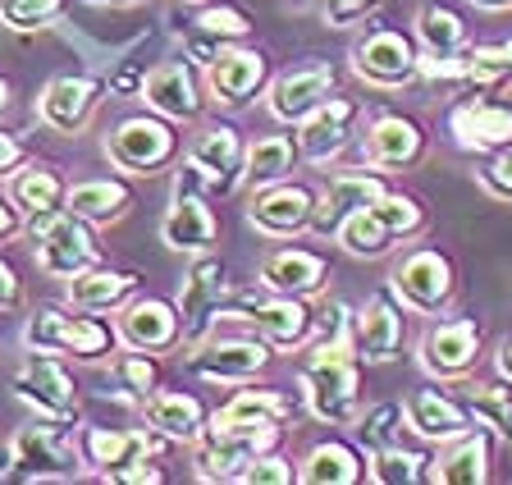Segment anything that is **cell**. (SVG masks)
<instances>
[{
  "instance_id": "1",
  "label": "cell",
  "mask_w": 512,
  "mask_h": 485,
  "mask_svg": "<svg viewBox=\"0 0 512 485\" xmlns=\"http://www.w3.org/2000/svg\"><path fill=\"white\" fill-rule=\"evenodd\" d=\"M302 412L325 426H352L362 417V357L348 335H316L298 362Z\"/></svg>"
},
{
  "instance_id": "2",
  "label": "cell",
  "mask_w": 512,
  "mask_h": 485,
  "mask_svg": "<svg viewBox=\"0 0 512 485\" xmlns=\"http://www.w3.org/2000/svg\"><path fill=\"white\" fill-rule=\"evenodd\" d=\"M284 440V421H261V417H229V412L215 408L206 431L188 444L192 449V476L197 481H238L247 472L256 453L279 449Z\"/></svg>"
},
{
  "instance_id": "3",
  "label": "cell",
  "mask_w": 512,
  "mask_h": 485,
  "mask_svg": "<svg viewBox=\"0 0 512 485\" xmlns=\"http://www.w3.org/2000/svg\"><path fill=\"white\" fill-rule=\"evenodd\" d=\"M426 229H430L426 202L403 193V188H389V193H380L371 206H362L357 216L343 220L334 243L357 261H380V257H389V252H398L403 243H416Z\"/></svg>"
},
{
  "instance_id": "4",
  "label": "cell",
  "mask_w": 512,
  "mask_h": 485,
  "mask_svg": "<svg viewBox=\"0 0 512 485\" xmlns=\"http://www.w3.org/2000/svg\"><path fill=\"white\" fill-rule=\"evenodd\" d=\"M23 344L55 353L64 362H106L119 348L115 325H106L96 312H78V307H42L23 325Z\"/></svg>"
},
{
  "instance_id": "5",
  "label": "cell",
  "mask_w": 512,
  "mask_h": 485,
  "mask_svg": "<svg viewBox=\"0 0 512 485\" xmlns=\"http://www.w3.org/2000/svg\"><path fill=\"white\" fill-rule=\"evenodd\" d=\"M389 289L398 293L412 316H444L458 298V266L444 248H430V243H416L389 270Z\"/></svg>"
},
{
  "instance_id": "6",
  "label": "cell",
  "mask_w": 512,
  "mask_h": 485,
  "mask_svg": "<svg viewBox=\"0 0 512 485\" xmlns=\"http://www.w3.org/2000/svg\"><path fill=\"white\" fill-rule=\"evenodd\" d=\"M101 151H106V161L115 165L119 174H138V179H151V174H160L165 165L179 161V133H174V124L165 115H128L119 119L115 129L106 133V142H101Z\"/></svg>"
},
{
  "instance_id": "7",
  "label": "cell",
  "mask_w": 512,
  "mask_h": 485,
  "mask_svg": "<svg viewBox=\"0 0 512 485\" xmlns=\"http://www.w3.org/2000/svg\"><path fill=\"white\" fill-rule=\"evenodd\" d=\"M23 234L32 238V252H37V270L51 275V280H74L87 266L101 261V243H96V225H87L74 211H55V216L28 220Z\"/></svg>"
},
{
  "instance_id": "8",
  "label": "cell",
  "mask_w": 512,
  "mask_h": 485,
  "mask_svg": "<svg viewBox=\"0 0 512 485\" xmlns=\"http://www.w3.org/2000/svg\"><path fill=\"white\" fill-rule=\"evenodd\" d=\"M10 389L37 421L69 426L78 417V380H74V371L64 367V357H55V353L32 348L19 362V371L10 376Z\"/></svg>"
},
{
  "instance_id": "9",
  "label": "cell",
  "mask_w": 512,
  "mask_h": 485,
  "mask_svg": "<svg viewBox=\"0 0 512 485\" xmlns=\"http://www.w3.org/2000/svg\"><path fill=\"white\" fill-rule=\"evenodd\" d=\"M10 458V476H19V481H74L87 472L69 426H51L37 417L10 435Z\"/></svg>"
},
{
  "instance_id": "10",
  "label": "cell",
  "mask_w": 512,
  "mask_h": 485,
  "mask_svg": "<svg viewBox=\"0 0 512 485\" xmlns=\"http://www.w3.org/2000/svg\"><path fill=\"white\" fill-rule=\"evenodd\" d=\"M480 348H485L480 321H471V316H435L426 325V335L416 339V362L439 385H462L467 376H476Z\"/></svg>"
},
{
  "instance_id": "11",
  "label": "cell",
  "mask_w": 512,
  "mask_h": 485,
  "mask_svg": "<svg viewBox=\"0 0 512 485\" xmlns=\"http://www.w3.org/2000/svg\"><path fill=\"white\" fill-rule=\"evenodd\" d=\"M220 321L252 325L270 348H307L311 339H316V312H311V298L270 293L266 284H261L256 293H243V298L234 302V312L220 316Z\"/></svg>"
},
{
  "instance_id": "12",
  "label": "cell",
  "mask_w": 512,
  "mask_h": 485,
  "mask_svg": "<svg viewBox=\"0 0 512 485\" xmlns=\"http://www.w3.org/2000/svg\"><path fill=\"white\" fill-rule=\"evenodd\" d=\"M270 357H275V348L261 335H215L211 330L202 344L188 348L183 367L206 385H252L270 367Z\"/></svg>"
},
{
  "instance_id": "13",
  "label": "cell",
  "mask_w": 512,
  "mask_h": 485,
  "mask_svg": "<svg viewBox=\"0 0 512 485\" xmlns=\"http://www.w3.org/2000/svg\"><path fill=\"white\" fill-rule=\"evenodd\" d=\"M352 74L375 92H403L421 78V46L398 28H371L352 42Z\"/></svg>"
},
{
  "instance_id": "14",
  "label": "cell",
  "mask_w": 512,
  "mask_h": 485,
  "mask_svg": "<svg viewBox=\"0 0 512 485\" xmlns=\"http://www.w3.org/2000/svg\"><path fill=\"white\" fill-rule=\"evenodd\" d=\"M160 243L170 252H188V257H202V252H215L220 243V216L206 202V184L183 165L179 184H174V197L160 216Z\"/></svg>"
},
{
  "instance_id": "15",
  "label": "cell",
  "mask_w": 512,
  "mask_h": 485,
  "mask_svg": "<svg viewBox=\"0 0 512 485\" xmlns=\"http://www.w3.org/2000/svg\"><path fill=\"white\" fill-rule=\"evenodd\" d=\"M183 165L206 184V193H238L247 170V142L234 124H202L197 138L183 147Z\"/></svg>"
},
{
  "instance_id": "16",
  "label": "cell",
  "mask_w": 512,
  "mask_h": 485,
  "mask_svg": "<svg viewBox=\"0 0 512 485\" xmlns=\"http://www.w3.org/2000/svg\"><path fill=\"white\" fill-rule=\"evenodd\" d=\"M448 138L467 156H494L512 147V101H499L490 92H467L448 110Z\"/></svg>"
},
{
  "instance_id": "17",
  "label": "cell",
  "mask_w": 512,
  "mask_h": 485,
  "mask_svg": "<svg viewBox=\"0 0 512 485\" xmlns=\"http://www.w3.org/2000/svg\"><path fill=\"white\" fill-rule=\"evenodd\" d=\"M202 78H206V97H211V106L243 110V106H252V97L266 92L270 60H266V51H256V46L229 42V46L215 51V60L202 69Z\"/></svg>"
},
{
  "instance_id": "18",
  "label": "cell",
  "mask_w": 512,
  "mask_h": 485,
  "mask_svg": "<svg viewBox=\"0 0 512 485\" xmlns=\"http://www.w3.org/2000/svg\"><path fill=\"white\" fill-rule=\"evenodd\" d=\"M311 216H316V193L298 184L293 174L279 184L252 188V202H247V225L261 238H275V243L311 234Z\"/></svg>"
},
{
  "instance_id": "19",
  "label": "cell",
  "mask_w": 512,
  "mask_h": 485,
  "mask_svg": "<svg viewBox=\"0 0 512 485\" xmlns=\"http://www.w3.org/2000/svg\"><path fill=\"white\" fill-rule=\"evenodd\" d=\"M339 92V69L330 60H307L298 69H284L279 78L266 83V110L275 124H288V129H298L302 119L320 106V101H330Z\"/></svg>"
},
{
  "instance_id": "20",
  "label": "cell",
  "mask_w": 512,
  "mask_h": 485,
  "mask_svg": "<svg viewBox=\"0 0 512 485\" xmlns=\"http://www.w3.org/2000/svg\"><path fill=\"white\" fill-rule=\"evenodd\" d=\"M403 325H407V307L398 302V293L375 289L352 312V348L362 357V367H389L403 353Z\"/></svg>"
},
{
  "instance_id": "21",
  "label": "cell",
  "mask_w": 512,
  "mask_h": 485,
  "mask_svg": "<svg viewBox=\"0 0 512 485\" xmlns=\"http://www.w3.org/2000/svg\"><path fill=\"white\" fill-rule=\"evenodd\" d=\"M138 97L147 101V110L165 115L170 124H202L206 106H211L206 78L197 74V65H188V60H165V65H156L142 78Z\"/></svg>"
},
{
  "instance_id": "22",
  "label": "cell",
  "mask_w": 512,
  "mask_h": 485,
  "mask_svg": "<svg viewBox=\"0 0 512 485\" xmlns=\"http://www.w3.org/2000/svg\"><path fill=\"white\" fill-rule=\"evenodd\" d=\"M115 339L119 348H133V353H174L183 348V316L174 302L165 298H128L115 312Z\"/></svg>"
},
{
  "instance_id": "23",
  "label": "cell",
  "mask_w": 512,
  "mask_h": 485,
  "mask_svg": "<svg viewBox=\"0 0 512 485\" xmlns=\"http://www.w3.org/2000/svg\"><path fill=\"white\" fill-rule=\"evenodd\" d=\"M362 101L357 97H343V92H334L330 101H320L316 110H311L307 119L298 124V151L307 165H330L339 161L343 151H348L352 133H357V119H362Z\"/></svg>"
},
{
  "instance_id": "24",
  "label": "cell",
  "mask_w": 512,
  "mask_h": 485,
  "mask_svg": "<svg viewBox=\"0 0 512 485\" xmlns=\"http://www.w3.org/2000/svg\"><path fill=\"white\" fill-rule=\"evenodd\" d=\"M78 453H83L87 476L106 481L119 467H133L142 458H156L160 453V435L151 426H133V431H115V426H78L74 431Z\"/></svg>"
},
{
  "instance_id": "25",
  "label": "cell",
  "mask_w": 512,
  "mask_h": 485,
  "mask_svg": "<svg viewBox=\"0 0 512 485\" xmlns=\"http://www.w3.org/2000/svg\"><path fill=\"white\" fill-rule=\"evenodd\" d=\"M220 302H224V261L215 252H202V257L188 266L179 284V316H183V348L202 344L206 335L220 321Z\"/></svg>"
},
{
  "instance_id": "26",
  "label": "cell",
  "mask_w": 512,
  "mask_h": 485,
  "mask_svg": "<svg viewBox=\"0 0 512 485\" xmlns=\"http://www.w3.org/2000/svg\"><path fill=\"white\" fill-rule=\"evenodd\" d=\"M380 193H389V174L371 170V165H362V170H339V174H330V184L316 193V216H311V234H316V238H334L343 220L357 216L362 206H371Z\"/></svg>"
},
{
  "instance_id": "27",
  "label": "cell",
  "mask_w": 512,
  "mask_h": 485,
  "mask_svg": "<svg viewBox=\"0 0 512 485\" xmlns=\"http://www.w3.org/2000/svg\"><path fill=\"white\" fill-rule=\"evenodd\" d=\"M430 156V138L412 115H375L362 142V165L380 174H403Z\"/></svg>"
},
{
  "instance_id": "28",
  "label": "cell",
  "mask_w": 512,
  "mask_h": 485,
  "mask_svg": "<svg viewBox=\"0 0 512 485\" xmlns=\"http://www.w3.org/2000/svg\"><path fill=\"white\" fill-rule=\"evenodd\" d=\"M106 101V83L101 78H87V74H64V78H51L37 97V119H42L51 133H64L74 138L92 124V115L101 110Z\"/></svg>"
},
{
  "instance_id": "29",
  "label": "cell",
  "mask_w": 512,
  "mask_h": 485,
  "mask_svg": "<svg viewBox=\"0 0 512 485\" xmlns=\"http://www.w3.org/2000/svg\"><path fill=\"white\" fill-rule=\"evenodd\" d=\"M403 421L407 431L421 444H448L467 435L476 421H471L467 403L444 394V389H407L403 394Z\"/></svg>"
},
{
  "instance_id": "30",
  "label": "cell",
  "mask_w": 512,
  "mask_h": 485,
  "mask_svg": "<svg viewBox=\"0 0 512 485\" xmlns=\"http://www.w3.org/2000/svg\"><path fill=\"white\" fill-rule=\"evenodd\" d=\"M494 476V435L471 426L467 435L435 444L426 467V481L435 485H485Z\"/></svg>"
},
{
  "instance_id": "31",
  "label": "cell",
  "mask_w": 512,
  "mask_h": 485,
  "mask_svg": "<svg viewBox=\"0 0 512 485\" xmlns=\"http://www.w3.org/2000/svg\"><path fill=\"white\" fill-rule=\"evenodd\" d=\"M270 293H288V298H320L330 284V261L311 248H275L261 257V280Z\"/></svg>"
},
{
  "instance_id": "32",
  "label": "cell",
  "mask_w": 512,
  "mask_h": 485,
  "mask_svg": "<svg viewBox=\"0 0 512 485\" xmlns=\"http://www.w3.org/2000/svg\"><path fill=\"white\" fill-rule=\"evenodd\" d=\"M138 408H142V421L170 444H192L206 431V421H211L206 403L197 394H183V389H156Z\"/></svg>"
},
{
  "instance_id": "33",
  "label": "cell",
  "mask_w": 512,
  "mask_h": 485,
  "mask_svg": "<svg viewBox=\"0 0 512 485\" xmlns=\"http://www.w3.org/2000/svg\"><path fill=\"white\" fill-rule=\"evenodd\" d=\"M138 284H142L138 270H115V266H101V261H96V266H87L83 275H74V280H69L64 302H69V307H78V312L115 316L128 298H138Z\"/></svg>"
},
{
  "instance_id": "34",
  "label": "cell",
  "mask_w": 512,
  "mask_h": 485,
  "mask_svg": "<svg viewBox=\"0 0 512 485\" xmlns=\"http://www.w3.org/2000/svg\"><path fill=\"white\" fill-rule=\"evenodd\" d=\"M10 197L23 211V220H42V216L64 211V202H69V179H64L55 165L28 161L10 174Z\"/></svg>"
},
{
  "instance_id": "35",
  "label": "cell",
  "mask_w": 512,
  "mask_h": 485,
  "mask_svg": "<svg viewBox=\"0 0 512 485\" xmlns=\"http://www.w3.org/2000/svg\"><path fill=\"white\" fill-rule=\"evenodd\" d=\"M64 211L83 216L87 225H96V229L119 225V220L133 211V188H128L124 179H83V184H69Z\"/></svg>"
},
{
  "instance_id": "36",
  "label": "cell",
  "mask_w": 512,
  "mask_h": 485,
  "mask_svg": "<svg viewBox=\"0 0 512 485\" xmlns=\"http://www.w3.org/2000/svg\"><path fill=\"white\" fill-rule=\"evenodd\" d=\"M362 476H366L362 449H352L348 440H320L298 458L302 485H357Z\"/></svg>"
},
{
  "instance_id": "37",
  "label": "cell",
  "mask_w": 512,
  "mask_h": 485,
  "mask_svg": "<svg viewBox=\"0 0 512 485\" xmlns=\"http://www.w3.org/2000/svg\"><path fill=\"white\" fill-rule=\"evenodd\" d=\"M462 403H467L471 421L476 426H485V431L494 435V440L512 444V385L508 380H476L467 376L462 380Z\"/></svg>"
},
{
  "instance_id": "38",
  "label": "cell",
  "mask_w": 512,
  "mask_h": 485,
  "mask_svg": "<svg viewBox=\"0 0 512 485\" xmlns=\"http://www.w3.org/2000/svg\"><path fill=\"white\" fill-rule=\"evenodd\" d=\"M302 151H298V138L293 133H266V138L247 142V170H243V184L247 188H266V184H279L288 174L298 170Z\"/></svg>"
},
{
  "instance_id": "39",
  "label": "cell",
  "mask_w": 512,
  "mask_h": 485,
  "mask_svg": "<svg viewBox=\"0 0 512 485\" xmlns=\"http://www.w3.org/2000/svg\"><path fill=\"white\" fill-rule=\"evenodd\" d=\"M412 23H416L421 60H453V55L467 51V23L453 10H444V5H421Z\"/></svg>"
},
{
  "instance_id": "40",
  "label": "cell",
  "mask_w": 512,
  "mask_h": 485,
  "mask_svg": "<svg viewBox=\"0 0 512 485\" xmlns=\"http://www.w3.org/2000/svg\"><path fill=\"white\" fill-rule=\"evenodd\" d=\"M426 467H430V453L403 449V444L366 453V481H375V485H416V481H426Z\"/></svg>"
},
{
  "instance_id": "41",
  "label": "cell",
  "mask_w": 512,
  "mask_h": 485,
  "mask_svg": "<svg viewBox=\"0 0 512 485\" xmlns=\"http://www.w3.org/2000/svg\"><path fill=\"white\" fill-rule=\"evenodd\" d=\"M110 376H115V385H119V394H124V399L142 403L147 394H156V389H160V357L124 348V353L110 357Z\"/></svg>"
},
{
  "instance_id": "42",
  "label": "cell",
  "mask_w": 512,
  "mask_h": 485,
  "mask_svg": "<svg viewBox=\"0 0 512 485\" xmlns=\"http://www.w3.org/2000/svg\"><path fill=\"white\" fill-rule=\"evenodd\" d=\"M403 403H375L366 408L362 417L352 421V435L362 444V453H375V449H389V444H403Z\"/></svg>"
},
{
  "instance_id": "43",
  "label": "cell",
  "mask_w": 512,
  "mask_h": 485,
  "mask_svg": "<svg viewBox=\"0 0 512 485\" xmlns=\"http://www.w3.org/2000/svg\"><path fill=\"white\" fill-rule=\"evenodd\" d=\"M64 10L69 0H0V23L10 33H37V28H51Z\"/></svg>"
},
{
  "instance_id": "44",
  "label": "cell",
  "mask_w": 512,
  "mask_h": 485,
  "mask_svg": "<svg viewBox=\"0 0 512 485\" xmlns=\"http://www.w3.org/2000/svg\"><path fill=\"white\" fill-rule=\"evenodd\" d=\"M220 412H229V417H261V421H288L293 417V399L288 394H279V389H238L234 399L224 403Z\"/></svg>"
},
{
  "instance_id": "45",
  "label": "cell",
  "mask_w": 512,
  "mask_h": 485,
  "mask_svg": "<svg viewBox=\"0 0 512 485\" xmlns=\"http://www.w3.org/2000/svg\"><path fill=\"white\" fill-rule=\"evenodd\" d=\"M192 28H197L202 37H211V42H220V46L247 42V33H252L247 14L234 10V5H202V10H197V19H192Z\"/></svg>"
},
{
  "instance_id": "46",
  "label": "cell",
  "mask_w": 512,
  "mask_h": 485,
  "mask_svg": "<svg viewBox=\"0 0 512 485\" xmlns=\"http://www.w3.org/2000/svg\"><path fill=\"white\" fill-rule=\"evenodd\" d=\"M238 481L243 485H293L298 481V467H293V458H284L279 449H266L247 463V472L238 476Z\"/></svg>"
},
{
  "instance_id": "47",
  "label": "cell",
  "mask_w": 512,
  "mask_h": 485,
  "mask_svg": "<svg viewBox=\"0 0 512 485\" xmlns=\"http://www.w3.org/2000/svg\"><path fill=\"white\" fill-rule=\"evenodd\" d=\"M476 179H480V188H485L490 197H499V202H512V147L494 151V156H480Z\"/></svg>"
},
{
  "instance_id": "48",
  "label": "cell",
  "mask_w": 512,
  "mask_h": 485,
  "mask_svg": "<svg viewBox=\"0 0 512 485\" xmlns=\"http://www.w3.org/2000/svg\"><path fill=\"white\" fill-rule=\"evenodd\" d=\"M375 5H380V0H320V14H325L330 28H352V23H362Z\"/></svg>"
},
{
  "instance_id": "49",
  "label": "cell",
  "mask_w": 512,
  "mask_h": 485,
  "mask_svg": "<svg viewBox=\"0 0 512 485\" xmlns=\"http://www.w3.org/2000/svg\"><path fill=\"white\" fill-rule=\"evenodd\" d=\"M23 302H28V284L19 280V270L10 261L0 257V312H23Z\"/></svg>"
},
{
  "instance_id": "50",
  "label": "cell",
  "mask_w": 512,
  "mask_h": 485,
  "mask_svg": "<svg viewBox=\"0 0 512 485\" xmlns=\"http://www.w3.org/2000/svg\"><path fill=\"white\" fill-rule=\"evenodd\" d=\"M32 161V151H28V142L19 138V133H5L0 129V179H10L19 165H28Z\"/></svg>"
},
{
  "instance_id": "51",
  "label": "cell",
  "mask_w": 512,
  "mask_h": 485,
  "mask_svg": "<svg viewBox=\"0 0 512 485\" xmlns=\"http://www.w3.org/2000/svg\"><path fill=\"white\" fill-rule=\"evenodd\" d=\"M23 225H28V220H23V211L14 206V197L5 193V197H0V248H5V243H14V238L23 234Z\"/></svg>"
},
{
  "instance_id": "52",
  "label": "cell",
  "mask_w": 512,
  "mask_h": 485,
  "mask_svg": "<svg viewBox=\"0 0 512 485\" xmlns=\"http://www.w3.org/2000/svg\"><path fill=\"white\" fill-rule=\"evenodd\" d=\"M106 481H115V485H160L165 472H160V467H147V458H142V463H133V467H119V472L106 476Z\"/></svg>"
},
{
  "instance_id": "53",
  "label": "cell",
  "mask_w": 512,
  "mask_h": 485,
  "mask_svg": "<svg viewBox=\"0 0 512 485\" xmlns=\"http://www.w3.org/2000/svg\"><path fill=\"white\" fill-rule=\"evenodd\" d=\"M494 371H499V376L512 385V335L499 339V348H494Z\"/></svg>"
},
{
  "instance_id": "54",
  "label": "cell",
  "mask_w": 512,
  "mask_h": 485,
  "mask_svg": "<svg viewBox=\"0 0 512 485\" xmlns=\"http://www.w3.org/2000/svg\"><path fill=\"white\" fill-rule=\"evenodd\" d=\"M10 101H14V83L5 74H0V119H5V110H10Z\"/></svg>"
},
{
  "instance_id": "55",
  "label": "cell",
  "mask_w": 512,
  "mask_h": 485,
  "mask_svg": "<svg viewBox=\"0 0 512 485\" xmlns=\"http://www.w3.org/2000/svg\"><path fill=\"white\" fill-rule=\"evenodd\" d=\"M467 5H476V10H512V0H467Z\"/></svg>"
},
{
  "instance_id": "56",
  "label": "cell",
  "mask_w": 512,
  "mask_h": 485,
  "mask_svg": "<svg viewBox=\"0 0 512 485\" xmlns=\"http://www.w3.org/2000/svg\"><path fill=\"white\" fill-rule=\"evenodd\" d=\"M115 5H133V0H115Z\"/></svg>"
},
{
  "instance_id": "57",
  "label": "cell",
  "mask_w": 512,
  "mask_h": 485,
  "mask_svg": "<svg viewBox=\"0 0 512 485\" xmlns=\"http://www.w3.org/2000/svg\"><path fill=\"white\" fill-rule=\"evenodd\" d=\"M192 5H202V0H192Z\"/></svg>"
},
{
  "instance_id": "58",
  "label": "cell",
  "mask_w": 512,
  "mask_h": 485,
  "mask_svg": "<svg viewBox=\"0 0 512 485\" xmlns=\"http://www.w3.org/2000/svg\"><path fill=\"white\" fill-rule=\"evenodd\" d=\"M508 46H512V42H508Z\"/></svg>"
}]
</instances>
